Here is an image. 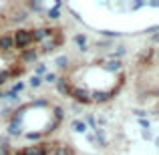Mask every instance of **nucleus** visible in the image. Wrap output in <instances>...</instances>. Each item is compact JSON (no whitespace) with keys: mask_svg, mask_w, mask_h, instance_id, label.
<instances>
[{"mask_svg":"<svg viewBox=\"0 0 159 155\" xmlns=\"http://www.w3.org/2000/svg\"><path fill=\"white\" fill-rule=\"evenodd\" d=\"M14 47V36H0V51H10Z\"/></svg>","mask_w":159,"mask_h":155,"instance_id":"f03ea898","label":"nucleus"},{"mask_svg":"<svg viewBox=\"0 0 159 155\" xmlns=\"http://www.w3.org/2000/svg\"><path fill=\"white\" fill-rule=\"evenodd\" d=\"M34 40V34H32V30H18L14 34V44L18 48H26L28 44Z\"/></svg>","mask_w":159,"mask_h":155,"instance_id":"f257e3e1","label":"nucleus"},{"mask_svg":"<svg viewBox=\"0 0 159 155\" xmlns=\"http://www.w3.org/2000/svg\"><path fill=\"white\" fill-rule=\"evenodd\" d=\"M149 61H153V62H157V65H159V48L149 54ZM155 97L159 99V87H157V91H155Z\"/></svg>","mask_w":159,"mask_h":155,"instance_id":"20e7f679","label":"nucleus"},{"mask_svg":"<svg viewBox=\"0 0 159 155\" xmlns=\"http://www.w3.org/2000/svg\"><path fill=\"white\" fill-rule=\"evenodd\" d=\"M20 155H47L44 147H28V149H22Z\"/></svg>","mask_w":159,"mask_h":155,"instance_id":"7ed1b4c3","label":"nucleus"}]
</instances>
